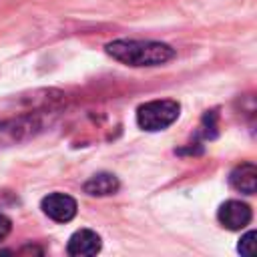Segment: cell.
<instances>
[{"label": "cell", "mask_w": 257, "mask_h": 257, "mask_svg": "<svg viewBox=\"0 0 257 257\" xmlns=\"http://www.w3.org/2000/svg\"><path fill=\"white\" fill-rule=\"evenodd\" d=\"M106 54L128 66H159L175 58V48L157 40H112L104 46Z\"/></svg>", "instance_id": "1"}, {"label": "cell", "mask_w": 257, "mask_h": 257, "mask_svg": "<svg viewBox=\"0 0 257 257\" xmlns=\"http://www.w3.org/2000/svg\"><path fill=\"white\" fill-rule=\"evenodd\" d=\"M179 102L173 98H163V100H149L139 106L137 110V124L143 131L157 133L165 131L179 118Z\"/></svg>", "instance_id": "2"}, {"label": "cell", "mask_w": 257, "mask_h": 257, "mask_svg": "<svg viewBox=\"0 0 257 257\" xmlns=\"http://www.w3.org/2000/svg\"><path fill=\"white\" fill-rule=\"evenodd\" d=\"M44 215L56 223H68L76 215V201L64 193H50L40 203Z\"/></svg>", "instance_id": "3"}, {"label": "cell", "mask_w": 257, "mask_h": 257, "mask_svg": "<svg viewBox=\"0 0 257 257\" xmlns=\"http://www.w3.org/2000/svg\"><path fill=\"white\" fill-rule=\"evenodd\" d=\"M251 209L247 203H241V201H225L221 207H219V213H217V219L219 223L229 229V231H241L245 229L249 223H251Z\"/></svg>", "instance_id": "4"}, {"label": "cell", "mask_w": 257, "mask_h": 257, "mask_svg": "<svg viewBox=\"0 0 257 257\" xmlns=\"http://www.w3.org/2000/svg\"><path fill=\"white\" fill-rule=\"evenodd\" d=\"M100 237L90 231V229H80L76 233L70 235L68 245H66V253L74 255V257H88V255H96L100 251Z\"/></svg>", "instance_id": "5"}, {"label": "cell", "mask_w": 257, "mask_h": 257, "mask_svg": "<svg viewBox=\"0 0 257 257\" xmlns=\"http://www.w3.org/2000/svg\"><path fill=\"white\" fill-rule=\"evenodd\" d=\"M229 183L235 191L253 195L257 189V167L253 163H241L229 173Z\"/></svg>", "instance_id": "6"}, {"label": "cell", "mask_w": 257, "mask_h": 257, "mask_svg": "<svg viewBox=\"0 0 257 257\" xmlns=\"http://www.w3.org/2000/svg\"><path fill=\"white\" fill-rule=\"evenodd\" d=\"M120 183L112 173H96L92 175L86 183H84V193L92 195V197H106V195H114L118 191Z\"/></svg>", "instance_id": "7"}, {"label": "cell", "mask_w": 257, "mask_h": 257, "mask_svg": "<svg viewBox=\"0 0 257 257\" xmlns=\"http://www.w3.org/2000/svg\"><path fill=\"white\" fill-rule=\"evenodd\" d=\"M253 239H255V231H247L243 237H241V243L237 247V251L241 255H251L253 253Z\"/></svg>", "instance_id": "8"}, {"label": "cell", "mask_w": 257, "mask_h": 257, "mask_svg": "<svg viewBox=\"0 0 257 257\" xmlns=\"http://www.w3.org/2000/svg\"><path fill=\"white\" fill-rule=\"evenodd\" d=\"M10 229H12V221H10L6 215H2V213H0V241L8 237Z\"/></svg>", "instance_id": "9"}]
</instances>
